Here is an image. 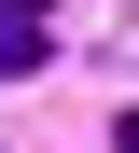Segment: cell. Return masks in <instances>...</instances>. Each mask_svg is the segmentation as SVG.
<instances>
[{
  "mask_svg": "<svg viewBox=\"0 0 139 153\" xmlns=\"http://www.w3.org/2000/svg\"><path fill=\"white\" fill-rule=\"evenodd\" d=\"M42 56H56V28H42V0H0V84H28Z\"/></svg>",
  "mask_w": 139,
  "mask_h": 153,
  "instance_id": "6da1fadb",
  "label": "cell"
},
{
  "mask_svg": "<svg viewBox=\"0 0 139 153\" xmlns=\"http://www.w3.org/2000/svg\"><path fill=\"white\" fill-rule=\"evenodd\" d=\"M111 153H139V111H125V125H111Z\"/></svg>",
  "mask_w": 139,
  "mask_h": 153,
  "instance_id": "7a4b0ae2",
  "label": "cell"
}]
</instances>
